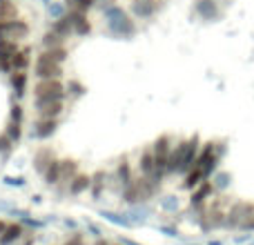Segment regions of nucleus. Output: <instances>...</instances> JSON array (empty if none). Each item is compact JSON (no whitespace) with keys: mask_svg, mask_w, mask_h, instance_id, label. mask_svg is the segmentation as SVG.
Instances as JSON below:
<instances>
[{"mask_svg":"<svg viewBox=\"0 0 254 245\" xmlns=\"http://www.w3.org/2000/svg\"><path fill=\"white\" fill-rule=\"evenodd\" d=\"M223 156H225V143L223 140H210V143H203L196 163H194L192 170L183 176L181 187L188 189V192H192V189L198 187L201 183L210 181L212 176L219 172Z\"/></svg>","mask_w":254,"mask_h":245,"instance_id":"1","label":"nucleus"},{"mask_svg":"<svg viewBox=\"0 0 254 245\" xmlns=\"http://www.w3.org/2000/svg\"><path fill=\"white\" fill-rule=\"evenodd\" d=\"M203 143L198 136H190V138H181L174 143L170 154V163H167V176H181L183 179L192 165L196 163L198 152H201Z\"/></svg>","mask_w":254,"mask_h":245,"instance_id":"2","label":"nucleus"},{"mask_svg":"<svg viewBox=\"0 0 254 245\" xmlns=\"http://www.w3.org/2000/svg\"><path fill=\"white\" fill-rule=\"evenodd\" d=\"M163 189V181H154L147 179V176L136 174L131 183H127L123 189H121V201L125 205H147L152 198H156Z\"/></svg>","mask_w":254,"mask_h":245,"instance_id":"3","label":"nucleus"},{"mask_svg":"<svg viewBox=\"0 0 254 245\" xmlns=\"http://www.w3.org/2000/svg\"><path fill=\"white\" fill-rule=\"evenodd\" d=\"M103 18H105L107 31L116 38H131L136 36L138 27H136V18L131 13H127L121 4H110V7L103 9Z\"/></svg>","mask_w":254,"mask_h":245,"instance_id":"4","label":"nucleus"},{"mask_svg":"<svg viewBox=\"0 0 254 245\" xmlns=\"http://www.w3.org/2000/svg\"><path fill=\"white\" fill-rule=\"evenodd\" d=\"M232 232H254V203L234 201L225 212V228Z\"/></svg>","mask_w":254,"mask_h":245,"instance_id":"5","label":"nucleus"},{"mask_svg":"<svg viewBox=\"0 0 254 245\" xmlns=\"http://www.w3.org/2000/svg\"><path fill=\"white\" fill-rule=\"evenodd\" d=\"M34 76L36 80H45V78H63L65 76V65H61L58 61H54L47 52L36 54L34 58Z\"/></svg>","mask_w":254,"mask_h":245,"instance_id":"6","label":"nucleus"},{"mask_svg":"<svg viewBox=\"0 0 254 245\" xmlns=\"http://www.w3.org/2000/svg\"><path fill=\"white\" fill-rule=\"evenodd\" d=\"M54 98H65L67 101V85L63 78H45L34 83V101H54Z\"/></svg>","mask_w":254,"mask_h":245,"instance_id":"7","label":"nucleus"},{"mask_svg":"<svg viewBox=\"0 0 254 245\" xmlns=\"http://www.w3.org/2000/svg\"><path fill=\"white\" fill-rule=\"evenodd\" d=\"M31 36V25L25 18H16V20L0 22V40H16V43H25Z\"/></svg>","mask_w":254,"mask_h":245,"instance_id":"8","label":"nucleus"},{"mask_svg":"<svg viewBox=\"0 0 254 245\" xmlns=\"http://www.w3.org/2000/svg\"><path fill=\"white\" fill-rule=\"evenodd\" d=\"M174 143H176V140L172 138V136L165 134V136H158V138L149 145V147H152V152H154V158H156L158 170L163 172V176H165V179H167V163H170V154H172Z\"/></svg>","mask_w":254,"mask_h":245,"instance_id":"9","label":"nucleus"},{"mask_svg":"<svg viewBox=\"0 0 254 245\" xmlns=\"http://www.w3.org/2000/svg\"><path fill=\"white\" fill-rule=\"evenodd\" d=\"M136 172H138L140 176H147V179L163 181V183H165V176H163V172L158 170L152 147H145L143 152L138 154V161H136Z\"/></svg>","mask_w":254,"mask_h":245,"instance_id":"10","label":"nucleus"},{"mask_svg":"<svg viewBox=\"0 0 254 245\" xmlns=\"http://www.w3.org/2000/svg\"><path fill=\"white\" fill-rule=\"evenodd\" d=\"M67 101L65 98H54V101H34V114L40 119H61L65 114Z\"/></svg>","mask_w":254,"mask_h":245,"instance_id":"11","label":"nucleus"},{"mask_svg":"<svg viewBox=\"0 0 254 245\" xmlns=\"http://www.w3.org/2000/svg\"><path fill=\"white\" fill-rule=\"evenodd\" d=\"M163 9V0H131L129 11L136 20H152Z\"/></svg>","mask_w":254,"mask_h":245,"instance_id":"12","label":"nucleus"},{"mask_svg":"<svg viewBox=\"0 0 254 245\" xmlns=\"http://www.w3.org/2000/svg\"><path fill=\"white\" fill-rule=\"evenodd\" d=\"M136 174H138V172H136V167L129 163V158L123 156L119 163H116L114 172H112V185H116V189L121 192L127 183H131V181H134Z\"/></svg>","mask_w":254,"mask_h":245,"instance_id":"13","label":"nucleus"},{"mask_svg":"<svg viewBox=\"0 0 254 245\" xmlns=\"http://www.w3.org/2000/svg\"><path fill=\"white\" fill-rule=\"evenodd\" d=\"M194 11H196V16L205 22H214L223 16L221 0H194Z\"/></svg>","mask_w":254,"mask_h":245,"instance_id":"14","label":"nucleus"},{"mask_svg":"<svg viewBox=\"0 0 254 245\" xmlns=\"http://www.w3.org/2000/svg\"><path fill=\"white\" fill-rule=\"evenodd\" d=\"M58 125H61L58 119H40V116H36L34 125H31V138L49 140L58 131Z\"/></svg>","mask_w":254,"mask_h":245,"instance_id":"15","label":"nucleus"},{"mask_svg":"<svg viewBox=\"0 0 254 245\" xmlns=\"http://www.w3.org/2000/svg\"><path fill=\"white\" fill-rule=\"evenodd\" d=\"M67 18H69V22H71L74 36H89L94 31L92 18H89L87 11H67Z\"/></svg>","mask_w":254,"mask_h":245,"instance_id":"16","label":"nucleus"},{"mask_svg":"<svg viewBox=\"0 0 254 245\" xmlns=\"http://www.w3.org/2000/svg\"><path fill=\"white\" fill-rule=\"evenodd\" d=\"M89 189H92V174L78 172V174L69 181V185H67V196L78 198V196H83V194H87Z\"/></svg>","mask_w":254,"mask_h":245,"instance_id":"17","label":"nucleus"},{"mask_svg":"<svg viewBox=\"0 0 254 245\" xmlns=\"http://www.w3.org/2000/svg\"><path fill=\"white\" fill-rule=\"evenodd\" d=\"M80 172V163L76 158H61V183L56 185L63 194H67V185Z\"/></svg>","mask_w":254,"mask_h":245,"instance_id":"18","label":"nucleus"},{"mask_svg":"<svg viewBox=\"0 0 254 245\" xmlns=\"http://www.w3.org/2000/svg\"><path fill=\"white\" fill-rule=\"evenodd\" d=\"M34 49L29 45H20V49L11 58V71H29V67L34 65Z\"/></svg>","mask_w":254,"mask_h":245,"instance_id":"19","label":"nucleus"},{"mask_svg":"<svg viewBox=\"0 0 254 245\" xmlns=\"http://www.w3.org/2000/svg\"><path fill=\"white\" fill-rule=\"evenodd\" d=\"M25 237H27V228L20 221H13V223H9L7 230L0 234V245H18Z\"/></svg>","mask_w":254,"mask_h":245,"instance_id":"20","label":"nucleus"},{"mask_svg":"<svg viewBox=\"0 0 254 245\" xmlns=\"http://www.w3.org/2000/svg\"><path fill=\"white\" fill-rule=\"evenodd\" d=\"M54 158H56V152H54L49 145H38V147L34 149V170L43 176V172L47 170Z\"/></svg>","mask_w":254,"mask_h":245,"instance_id":"21","label":"nucleus"},{"mask_svg":"<svg viewBox=\"0 0 254 245\" xmlns=\"http://www.w3.org/2000/svg\"><path fill=\"white\" fill-rule=\"evenodd\" d=\"M9 85H11L13 98L20 101V98L29 92V74H27V71H11V74H9Z\"/></svg>","mask_w":254,"mask_h":245,"instance_id":"22","label":"nucleus"},{"mask_svg":"<svg viewBox=\"0 0 254 245\" xmlns=\"http://www.w3.org/2000/svg\"><path fill=\"white\" fill-rule=\"evenodd\" d=\"M112 185V176L107 174L105 170H96L92 174V189H89V194H92L94 201H101L103 192H105L107 187Z\"/></svg>","mask_w":254,"mask_h":245,"instance_id":"23","label":"nucleus"},{"mask_svg":"<svg viewBox=\"0 0 254 245\" xmlns=\"http://www.w3.org/2000/svg\"><path fill=\"white\" fill-rule=\"evenodd\" d=\"M47 29H52L54 34H58L61 38H65V40H69L71 36H74V29H71V22H69V18H67V13L65 16H61V18H54L52 25H49Z\"/></svg>","mask_w":254,"mask_h":245,"instance_id":"24","label":"nucleus"},{"mask_svg":"<svg viewBox=\"0 0 254 245\" xmlns=\"http://www.w3.org/2000/svg\"><path fill=\"white\" fill-rule=\"evenodd\" d=\"M43 181L45 185H49V187H56L58 183H61V158H54L52 163H49V167L43 172Z\"/></svg>","mask_w":254,"mask_h":245,"instance_id":"25","label":"nucleus"},{"mask_svg":"<svg viewBox=\"0 0 254 245\" xmlns=\"http://www.w3.org/2000/svg\"><path fill=\"white\" fill-rule=\"evenodd\" d=\"M20 18V7L16 0H0V22Z\"/></svg>","mask_w":254,"mask_h":245,"instance_id":"26","label":"nucleus"},{"mask_svg":"<svg viewBox=\"0 0 254 245\" xmlns=\"http://www.w3.org/2000/svg\"><path fill=\"white\" fill-rule=\"evenodd\" d=\"M101 216L105 221H110V223L119 225V228H136V223L127 216V212H123V214H119V212H110V210H103Z\"/></svg>","mask_w":254,"mask_h":245,"instance_id":"27","label":"nucleus"},{"mask_svg":"<svg viewBox=\"0 0 254 245\" xmlns=\"http://www.w3.org/2000/svg\"><path fill=\"white\" fill-rule=\"evenodd\" d=\"M212 183H214L216 194H221V196H223V194L230 189V185H232V174H230V172L219 170L214 176H212Z\"/></svg>","mask_w":254,"mask_h":245,"instance_id":"28","label":"nucleus"},{"mask_svg":"<svg viewBox=\"0 0 254 245\" xmlns=\"http://www.w3.org/2000/svg\"><path fill=\"white\" fill-rule=\"evenodd\" d=\"M22 125H25V122H18V121H11V119L7 121V125H4V134H7L16 145L20 143L22 134H25V127H22Z\"/></svg>","mask_w":254,"mask_h":245,"instance_id":"29","label":"nucleus"},{"mask_svg":"<svg viewBox=\"0 0 254 245\" xmlns=\"http://www.w3.org/2000/svg\"><path fill=\"white\" fill-rule=\"evenodd\" d=\"M67 11H92L94 7H98V0H65Z\"/></svg>","mask_w":254,"mask_h":245,"instance_id":"30","label":"nucleus"},{"mask_svg":"<svg viewBox=\"0 0 254 245\" xmlns=\"http://www.w3.org/2000/svg\"><path fill=\"white\" fill-rule=\"evenodd\" d=\"M40 43H43V49H52V47H63V45H67V40L61 38L58 34H54L52 29H47L43 34V40H40Z\"/></svg>","mask_w":254,"mask_h":245,"instance_id":"31","label":"nucleus"},{"mask_svg":"<svg viewBox=\"0 0 254 245\" xmlns=\"http://www.w3.org/2000/svg\"><path fill=\"white\" fill-rule=\"evenodd\" d=\"M85 92H87V87H85L80 80L71 78L69 83H67V98H69V101H78L80 96H85Z\"/></svg>","mask_w":254,"mask_h":245,"instance_id":"32","label":"nucleus"},{"mask_svg":"<svg viewBox=\"0 0 254 245\" xmlns=\"http://www.w3.org/2000/svg\"><path fill=\"white\" fill-rule=\"evenodd\" d=\"M43 52H47L49 56L54 58V61H58L61 65H65L67 58H69V49H67V45H63V47H52V49H43Z\"/></svg>","mask_w":254,"mask_h":245,"instance_id":"33","label":"nucleus"},{"mask_svg":"<svg viewBox=\"0 0 254 245\" xmlns=\"http://www.w3.org/2000/svg\"><path fill=\"white\" fill-rule=\"evenodd\" d=\"M161 210L165 212V214H176V212L181 210V203L176 196H165L161 201Z\"/></svg>","mask_w":254,"mask_h":245,"instance_id":"34","label":"nucleus"},{"mask_svg":"<svg viewBox=\"0 0 254 245\" xmlns=\"http://www.w3.org/2000/svg\"><path fill=\"white\" fill-rule=\"evenodd\" d=\"M13 149H16V143H13V140L9 138V136L4 134V131H0V156L7 158L9 154L13 152Z\"/></svg>","mask_w":254,"mask_h":245,"instance_id":"35","label":"nucleus"},{"mask_svg":"<svg viewBox=\"0 0 254 245\" xmlns=\"http://www.w3.org/2000/svg\"><path fill=\"white\" fill-rule=\"evenodd\" d=\"M63 245H87V239H85V234L80 232V230H74V232L63 241Z\"/></svg>","mask_w":254,"mask_h":245,"instance_id":"36","label":"nucleus"},{"mask_svg":"<svg viewBox=\"0 0 254 245\" xmlns=\"http://www.w3.org/2000/svg\"><path fill=\"white\" fill-rule=\"evenodd\" d=\"M9 119L11 121H18V122H25V110H22L20 103H13L11 105V112H9Z\"/></svg>","mask_w":254,"mask_h":245,"instance_id":"37","label":"nucleus"},{"mask_svg":"<svg viewBox=\"0 0 254 245\" xmlns=\"http://www.w3.org/2000/svg\"><path fill=\"white\" fill-rule=\"evenodd\" d=\"M4 183H7V185H16V187H22V185H25V179H22V176H16V179H13V176H7V179H4Z\"/></svg>","mask_w":254,"mask_h":245,"instance_id":"38","label":"nucleus"},{"mask_svg":"<svg viewBox=\"0 0 254 245\" xmlns=\"http://www.w3.org/2000/svg\"><path fill=\"white\" fill-rule=\"evenodd\" d=\"M161 232H165L167 237H179V230L174 225H161Z\"/></svg>","mask_w":254,"mask_h":245,"instance_id":"39","label":"nucleus"},{"mask_svg":"<svg viewBox=\"0 0 254 245\" xmlns=\"http://www.w3.org/2000/svg\"><path fill=\"white\" fill-rule=\"evenodd\" d=\"M92 245H112V241H107V239H103V237H98L96 241H94Z\"/></svg>","mask_w":254,"mask_h":245,"instance_id":"40","label":"nucleus"},{"mask_svg":"<svg viewBox=\"0 0 254 245\" xmlns=\"http://www.w3.org/2000/svg\"><path fill=\"white\" fill-rule=\"evenodd\" d=\"M7 225H9V221H4V219H0V234L7 230Z\"/></svg>","mask_w":254,"mask_h":245,"instance_id":"41","label":"nucleus"},{"mask_svg":"<svg viewBox=\"0 0 254 245\" xmlns=\"http://www.w3.org/2000/svg\"><path fill=\"white\" fill-rule=\"evenodd\" d=\"M121 243H123V245H140V243L131 241V239H121Z\"/></svg>","mask_w":254,"mask_h":245,"instance_id":"42","label":"nucleus"},{"mask_svg":"<svg viewBox=\"0 0 254 245\" xmlns=\"http://www.w3.org/2000/svg\"><path fill=\"white\" fill-rule=\"evenodd\" d=\"M210 245H223V241H219V239H214V241H210Z\"/></svg>","mask_w":254,"mask_h":245,"instance_id":"43","label":"nucleus"},{"mask_svg":"<svg viewBox=\"0 0 254 245\" xmlns=\"http://www.w3.org/2000/svg\"><path fill=\"white\" fill-rule=\"evenodd\" d=\"M112 245H123V243H121V241H112Z\"/></svg>","mask_w":254,"mask_h":245,"instance_id":"44","label":"nucleus"},{"mask_svg":"<svg viewBox=\"0 0 254 245\" xmlns=\"http://www.w3.org/2000/svg\"><path fill=\"white\" fill-rule=\"evenodd\" d=\"M183 245H198V243H183Z\"/></svg>","mask_w":254,"mask_h":245,"instance_id":"45","label":"nucleus"},{"mask_svg":"<svg viewBox=\"0 0 254 245\" xmlns=\"http://www.w3.org/2000/svg\"><path fill=\"white\" fill-rule=\"evenodd\" d=\"M248 245H254V241H250V243H248Z\"/></svg>","mask_w":254,"mask_h":245,"instance_id":"46","label":"nucleus"},{"mask_svg":"<svg viewBox=\"0 0 254 245\" xmlns=\"http://www.w3.org/2000/svg\"><path fill=\"white\" fill-rule=\"evenodd\" d=\"M0 74H2V69H0Z\"/></svg>","mask_w":254,"mask_h":245,"instance_id":"47","label":"nucleus"}]
</instances>
